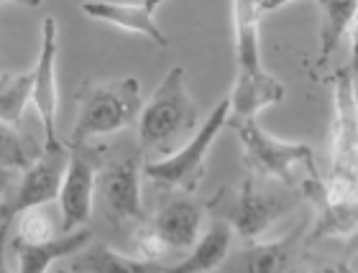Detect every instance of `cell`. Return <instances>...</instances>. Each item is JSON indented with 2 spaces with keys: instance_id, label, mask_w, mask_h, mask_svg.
<instances>
[{
  "instance_id": "obj_1",
  "label": "cell",
  "mask_w": 358,
  "mask_h": 273,
  "mask_svg": "<svg viewBox=\"0 0 358 273\" xmlns=\"http://www.w3.org/2000/svg\"><path fill=\"white\" fill-rule=\"evenodd\" d=\"M143 95L138 77L120 80H90L77 89V120L72 143H87L90 138L126 131L143 112Z\"/></svg>"
},
{
  "instance_id": "obj_2",
  "label": "cell",
  "mask_w": 358,
  "mask_h": 273,
  "mask_svg": "<svg viewBox=\"0 0 358 273\" xmlns=\"http://www.w3.org/2000/svg\"><path fill=\"white\" fill-rule=\"evenodd\" d=\"M197 120L200 110L187 89V72L185 67L174 64L143 105L138 120V140L146 148H164L166 143H174L182 135L192 133Z\"/></svg>"
},
{
  "instance_id": "obj_3",
  "label": "cell",
  "mask_w": 358,
  "mask_h": 273,
  "mask_svg": "<svg viewBox=\"0 0 358 273\" xmlns=\"http://www.w3.org/2000/svg\"><path fill=\"white\" fill-rule=\"evenodd\" d=\"M231 97H223L213 108L208 120L197 128V133L179 146L172 154L162 156L157 161H149L143 166V177L164 189H179V192H197L208 171V154L215 138L223 133V128L231 123Z\"/></svg>"
},
{
  "instance_id": "obj_4",
  "label": "cell",
  "mask_w": 358,
  "mask_h": 273,
  "mask_svg": "<svg viewBox=\"0 0 358 273\" xmlns=\"http://www.w3.org/2000/svg\"><path fill=\"white\" fill-rule=\"evenodd\" d=\"M231 128L238 133L243 146V161L248 163L251 174L264 179H276L282 184L294 186L297 174L307 171L315 174V151L302 140H282L264 131L256 120H233Z\"/></svg>"
},
{
  "instance_id": "obj_5",
  "label": "cell",
  "mask_w": 358,
  "mask_h": 273,
  "mask_svg": "<svg viewBox=\"0 0 358 273\" xmlns=\"http://www.w3.org/2000/svg\"><path fill=\"white\" fill-rule=\"evenodd\" d=\"M100 156L87 143H69V163L59 194L62 228L64 235L85 230L92 217L95 192L100 184Z\"/></svg>"
},
{
  "instance_id": "obj_6",
  "label": "cell",
  "mask_w": 358,
  "mask_h": 273,
  "mask_svg": "<svg viewBox=\"0 0 358 273\" xmlns=\"http://www.w3.org/2000/svg\"><path fill=\"white\" fill-rule=\"evenodd\" d=\"M333 179L358 184V97L351 69L333 77Z\"/></svg>"
},
{
  "instance_id": "obj_7",
  "label": "cell",
  "mask_w": 358,
  "mask_h": 273,
  "mask_svg": "<svg viewBox=\"0 0 358 273\" xmlns=\"http://www.w3.org/2000/svg\"><path fill=\"white\" fill-rule=\"evenodd\" d=\"M67 163H69V143L62 148H54V151L46 148L44 158L36 166H31L29 171H23L21 177H18V184H15L13 194H8L6 202H3V228L8 230L13 217L29 212V209L44 207L54 200L59 202L64 174H67Z\"/></svg>"
},
{
  "instance_id": "obj_8",
  "label": "cell",
  "mask_w": 358,
  "mask_h": 273,
  "mask_svg": "<svg viewBox=\"0 0 358 273\" xmlns=\"http://www.w3.org/2000/svg\"><path fill=\"white\" fill-rule=\"evenodd\" d=\"M57 57H59V26L52 15H46L41 23V44H38V59L34 67V105L41 118L44 131V146L49 151L62 148L57 133V112H59V84H57Z\"/></svg>"
},
{
  "instance_id": "obj_9",
  "label": "cell",
  "mask_w": 358,
  "mask_h": 273,
  "mask_svg": "<svg viewBox=\"0 0 358 273\" xmlns=\"http://www.w3.org/2000/svg\"><path fill=\"white\" fill-rule=\"evenodd\" d=\"M287 209H289V205L276 194L264 192L262 186L256 184V174L248 171L243 184H241L238 200H236L231 214H228V225L241 237L259 240Z\"/></svg>"
},
{
  "instance_id": "obj_10",
  "label": "cell",
  "mask_w": 358,
  "mask_h": 273,
  "mask_svg": "<svg viewBox=\"0 0 358 273\" xmlns=\"http://www.w3.org/2000/svg\"><path fill=\"white\" fill-rule=\"evenodd\" d=\"M100 192L110 217L118 222H141L143 220V197H141V166L136 158L110 163L100 174Z\"/></svg>"
},
{
  "instance_id": "obj_11",
  "label": "cell",
  "mask_w": 358,
  "mask_h": 273,
  "mask_svg": "<svg viewBox=\"0 0 358 273\" xmlns=\"http://www.w3.org/2000/svg\"><path fill=\"white\" fill-rule=\"evenodd\" d=\"M284 8L282 3H233V49H236V64L238 72H262V41H259V29H262L264 15L274 13Z\"/></svg>"
},
{
  "instance_id": "obj_12",
  "label": "cell",
  "mask_w": 358,
  "mask_h": 273,
  "mask_svg": "<svg viewBox=\"0 0 358 273\" xmlns=\"http://www.w3.org/2000/svg\"><path fill=\"white\" fill-rule=\"evenodd\" d=\"M162 3H136V6H115V3H85L83 13L103 21L108 26H115L120 31L143 36L146 41L157 46H166L169 38L157 23V10Z\"/></svg>"
},
{
  "instance_id": "obj_13",
  "label": "cell",
  "mask_w": 358,
  "mask_h": 273,
  "mask_svg": "<svg viewBox=\"0 0 358 273\" xmlns=\"http://www.w3.org/2000/svg\"><path fill=\"white\" fill-rule=\"evenodd\" d=\"M202 212L192 200H172L157 212L151 228L169 251H192L202 237Z\"/></svg>"
},
{
  "instance_id": "obj_14",
  "label": "cell",
  "mask_w": 358,
  "mask_h": 273,
  "mask_svg": "<svg viewBox=\"0 0 358 273\" xmlns=\"http://www.w3.org/2000/svg\"><path fill=\"white\" fill-rule=\"evenodd\" d=\"M287 89L274 74L262 72H236V82L231 89V105L236 120H256V115L271 105L282 103Z\"/></svg>"
},
{
  "instance_id": "obj_15",
  "label": "cell",
  "mask_w": 358,
  "mask_h": 273,
  "mask_svg": "<svg viewBox=\"0 0 358 273\" xmlns=\"http://www.w3.org/2000/svg\"><path fill=\"white\" fill-rule=\"evenodd\" d=\"M92 240V230H77V233H67L59 235L52 243L44 245H29L15 240V258H18V271L15 273H46L52 263L62 258H72L80 256Z\"/></svg>"
},
{
  "instance_id": "obj_16",
  "label": "cell",
  "mask_w": 358,
  "mask_h": 273,
  "mask_svg": "<svg viewBox=\"0 0 358 273\" xmlns=\"http://www.w3.org/2000/svg\"><path fill=\"white\" fill-rule=\"evenodd\" d=\"M233 233L236 230L228 222H215L200 237V243L194 245L185 260H179L174 266H166V273H210L228 258L233 245Z\"/></svg>"
},
{
  "instance_id": "obj_17",
  "label": "cell",
  "mask_w": 358,
  "mask_h": 273,
  "mask_svg": "<svg viewBox=\"0 0 358 273\" xmlns=\"http://www.w3.org/2000/svg\"><path fill=\"white\" fill-rule=\"evenodd\" d=\"M72 273H166V266H159L154 260H141L136 256H123L113 251L110 245H92L75 258L67 268Z\"/></svg>"
},
{
  "instance_id": "obj_18",
  "label": "cell",
  "mask_w": 358,
  "mask_h": 273,
  "mask_svg": "<svg viewBox=\"0 0 358 273\" xmlns=\"http://www.w3.org/2000/svg\"><path fill=\"white\" fill-rule=\"evenodd\" d=\"M320 10V52H317V64L336 54L348 34H351L353 18L358 13V3H317Z\"/></svg>"
},
{
  "instance_id": "obj_19",
  "label": "cell",
  "mask_w": 358,
  "mask_h": 273,
  "mask_svg": "<svg viewBox=\"0 0 358 273\" xmlns=\"http://www.w3.org/2000/svg\"><path fill=\"white\" fill-rule=\"evenodd\" d=\"M46 154V146L38 143L34 135L23 133L18 126H6L0 128V163L6 171H29L31 166H36Z\"/></svg>"
},
{
  "instance_id": "obj_20",
  "label": "cell",
  "mask_w": 358,
  "mask_h": 273,
  "mask_svg": "<svg viewBox=\"0 0 358 273\" xmlns=\"http://www.w3.org/2000/svg\"><path fill=\"white\" fill-rule=\"evenodd\" d=\"M299 235H302V228L292 230L289 235L276 237V240L254 243L246 253V271L248 273H284Z\"/></svg>"
},
{
  "instance_id": "obj_21",
  "label": "cell",
  "mask_w": 358,
  "mask_h": 273,
  "mask_svg": "<svg viewBox=\"0 0 358 273\" xmlns=\"http://www.w3.org/2000/svg\"><path fill=\"white\" fill-rule=\"evenodd\" d=\"M34 82H36L34 69L3 74V82H0V120L6 126L21 123L29 103H34Z\"/></svg>"
},
{
  "instance_id": "obj_22",
  "label": "cell",
  "mask_w": 358,
  "mask_h": 273,
  "mask_svg": "<svg viewBox=\"0 0 358 273\" xmlns=\"http://www.w3.org/2000/svg\"><path fill=\"white\" fill-rule=\"evenodd\" d=\"M353 233H358V200L325 205V214H322L315 235L343 237V235H353Z\"/></svg>"
},
{
  "instance_id": "obj_23",
  "label": "cell",
  "mask_w": 358,
  "mask_h": 273,
  "mask_svg": "<svg viewBox=\"0 0 358 273\" xmlns=\"http://www.w3.org/2000/svg\"><path fill=\"white\" fill-rule=\"evenodd\" d=\"M57 237L59 235H57L52 220L46 217L41 207L18 214V235H15V240L29 243V245H44V243L57 240Z\"/></svg>"
},
{
  "instance_id": "obj_24",
  "label": "cell",
  "mask_w": 358,
  "mask_h": 273,
  "mask_svg": "<svg viewBox=\"0 0 358 273\" xmlns=\"http://www.w3.org/2000/svg\"><path fill=\"white\" fill-rule=\"evenodd\" d=\"M134 248H136V258L141 260H154V263H159V258L164 256L166 245L162 243V237L154 233V228H141L138 233H136L134 237Z\"/></svg>"
},
{
  "instance_id": "obj_25",
  "label": "cell",
  "mask_w": 358,
  "mask_h": 273,
  "mask_svg": "<svg viewBox=\"0 0 358 273\" xmlns=\"http://www.w3.org/2000/svg\"><path fill=\"white\" fill-rule=\"evenodd\" d=\"M351 72L358 74V13L353 18V26H351Z\"/></svg>"
},
{
  "instance_id": "obj_26",
  "label": "cell",
  "mask_w": 358,
  "mask_h": 273,
  "mask_svg": "<svg viewBox=\"0 0 358 273\" xmlns=\"http://www.w3.org/2000/svg\"><path fill=\"white\" fill-rule=\"evenodd\" d=\"M313 273H353V271L348 266H343V263H328V266L315 268Z\"/></svg>"
},
{
  "instance_id": "obj_27",
  "label": "cell",
  "mask_w": 358,
  "mask_h": 273,
  "mask_svg": "<svg viewBox=\"0 0 358 273\" xmlns=\"http://www.w3.org/2000/svg\"><path fill=\"white\" fill-rule=\"evenodd\" d=\"M59 273H72V271H59Z\"/></svg>"
}]
</instances>
